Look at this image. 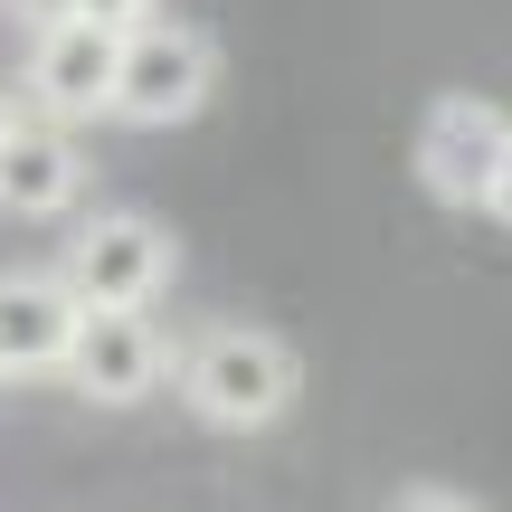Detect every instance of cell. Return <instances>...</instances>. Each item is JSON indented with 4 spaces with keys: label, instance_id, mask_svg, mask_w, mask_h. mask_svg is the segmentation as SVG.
<instances>
[{
    "label": "cell",
    "instance_id": "cell-11",
    "mask_svg": "<svg viewBox=\"0 0 512 512\" xmlns=\"http://www.w3.org/2000/svg\"><path fill=\"white\" fill-rule=\"evenodd\" d=\"M389 512H484V503H465V494H446V484H408Z\"/></svg>",
    "mask_w": 512,
    "mask_h": 512
},
{
    "label": "cell",
    "instance_id": "cell-1",
    "mask_svg": "<svg viewBox=\"0 0 512 512\" xmlns=\"http://www.w3.org/2000/svg\"><path fill=\"white\" fill-rule=\"evenodd\" d=\"M171 389H181V408L209 437H266L294 408V389H304V361H294V342L266 332V323H209V332L181 342Z\"/></svg>",
    "mask_w": 512,
    "mask_h": 512
},
{
    "label": "cell",
    "instance_id": "cell-5",
    "mask_svg": "<svg viewBox=\"0 0 512 512\" xmlns=\"http://www.w3.org/2000/svg\"><path fill=\"white\" fill-rule=\"evenodd\" d=\"M114 48H124V29H95V19H76V10H48L38 38H29V67H19L29 114H48V124H105Z\"/></svg>",
    "mask_w": 512,
    "mask_h": 512
},
{
    "label": "cell",
    "instance_id": "cell-7",
    "mask_svg": "<svg viewBox=\"0 0 512 512\" xmlns=\"http://www.w3.org/2000/svg\"><path fill=\"white\" fill-rule=\"evenodd\" d=\"M76 294L57 266H0V380H57L76 342Z\"/></svg>",
    "mask_w": 512,
    "mask_h": 512
},
{
    "label": "cell",
    "instance_id": "cell-6",
    "mask_svg": "<svg viewBox=\"0 0 512 512\" xmlns=\"http://www.w3.org/2000/svg\"><path fill=\"white\" fill-rule=\"evenodd\" d=\"M503 133H512L503 105H484V95H437V105H427V124H418V181H427V200L475 209L484 181H494Z\"/></svg>",
    "mask_w": 512,
    "mask_h": 512
},
{
    "label": "cell",
    "instance_id": "cell-4",
    "mask_svg": "<svg viewBox=\"0 0 512 512\" xmlns=\"http://www.w3.org/2000/svg\"><path fill=\"white\" fill-rule=\"evenodd\" d=\"M57 380L95 408H143L171 380V342L152 323V304H86L76 313V342L57 361Z\"/></svg>",
    "mask_w": 512,
    "mask_h": 512
},
{
    "label": "cell",
    "instance_id": "cell-8",
    "mask_svg": "<svg viewBox=\"0 0 512 512\" xmlns=\"http://www.w3.org/2000/svg\"><path fill=\"white\" fill-rule=\"evenodd\" d=\"M76 190H86V152H76V124H48V114H19L10 143H0V209L10 219H67Z\"/></svg>",
    "mask_w": 512,
    "mask_h": 512
},
{
    "label": "cell",
    "instance_id": "cell-9",
    "mask_svg": "<svg viewBox=\"0 0 512 512\" xmlns=\"http://www.w3.org/2000/svg\"><path fill=\"white\" fill-rule=\"evenodd\" d=\"M57 10H76V19H95V29H143L162 0H57Z\"/></svg>",
    "mask_w": 512,
    "mask_h": 512
},
{
    "label": "cell",
    "instance_id": "cell-2",
    "mask_svg": "<svg viewBox=\"0 0 512 512\" xmlns=\"http://www.w3.org/2000/svg\"><path fill=\"white\" fill-rule=\"evenodd\" d=\"M219 95V38L190 29V19H162L152 10L143 29H124L114 48V95H105V124H133V133H171Z\"/></svg>",
    "mask_w": 512,
    "mask_h": 512
},
{
    "label": "cell",
    "instance_id": "cell-12",
    "mask_svg": "<svg viewBox=\"0 0 512 512\" xmlns=\"http://www.w3.org/2000/svg\"><path fill=\"white\" fill-rule=\"evenodd\" d=\"M10 124H19V95H10V86H0V143H10Z\"/></svg>",
    "mask_w": 512,
    "mask_h": 512
},
{
    "label": "cell",
    "instance_id": "cell-3",
    "mask_svg": "<svg viewBox=\"0 0 512 512\" xmlns=\"http://www.w3.org/2000/svg\"><path fill=\"white\" fill-rule=\"evenodd\" d=\"M76 304H162V285L181 275V238L152 209H95L57 256Z\"/></svg>",
    "mask_w": 512,
    "mask_h": 512
},
{
    "label": "cell",
    "instance_id": "cell-10",
    "mask_svg": "<svg viewBox=\"0 0 512 512\" xmlns=\"http://www.w3.org/2000/svg\"><path fill=\"white\" fill-rule=\"evenodd\" d=\"M484 219H494V228H512V133H503V152H494V181H484Z\"/></svg>",
    "mask_w": 512,
    "mask_h": 512
}]
</instances>
